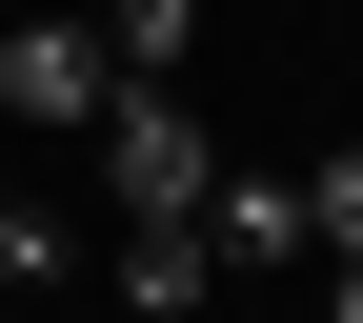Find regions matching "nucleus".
I'll use <instances>...</instances> for the list:
<instances>
[{
  "label": "nucleus",
  "instance_id": "nucleus-1",
  "mask_svg": "<svg viewBox=\"0 0 363 323\" xmlns=\"http://www.w3.org/2000/svg\"><path fill=\"white\" fill-rule=\"evenodd\" d=\"M81 162H101V222H202V202H222V142H202L182 81H121Z\"/></svg>",
  "mask_w": 363,
  "mask_h": 323
},
{
  "label": "nucleus",
  "instance_id": "nucleus-2",
  "mask_svg": "<svg viewBox=\"0 0 363 323\" xmlns=\"http://www.w3.org/2000/svg\"><path fill=\"white\" fill-rule=\"evenodd\" d=\"M101 102H121V40H101V21H0V121L101 142Z\"/></svg>",
  "mask_w": 363,
  "mask_h": 323
},
{
  "label": "nucleus",
  "instance_id": "nucleus-3",
  "mask_svg": "<svg viewBox=\"0 0 363 323\" xmlns=\"http://www.w3.org/2000/svg\"><path fill=\"white\" fill-rule=\"evenodd\" d=\"M202 243H222V283H262V263H323V243H303V182H242V162H222Z\"/></svg>",
  "mask_w": 363,
  "mask_h": 323
},
{
  "label": "nucleus",
  "instance_id": "nucleus-4",
  "mask_svg": "<svg viewBox=\"0 0 363 323\" xmlns=\"http://www.w3.org/2000/svg\"><path fill=\"white\" fill-rule=\"evenodd\" d=\"M121 303H142V323H202L222 303V243H202V222H121Z\"/></svg>",
  "mask_w": 363,
  "mask_h": 323
},
{
  "label": "nucleus",
  "instance_id": "nucleus-5",
  "mask_svg": "<svg viewBox=\"0 0 363 323\" xmlns=\"http://www.w3.org/2000/svg\"><path fill=\"white\" fill-rule=\"evenodd\" d=\"M101 40H121V81H182L202 61V0H101Z\"/></svg>",
  "mask_w": 363,
  "mask_h": 323
},
{
  "label": "nucleus",
  "instance_id": "nucleus-6",
  "mask_svg": "<svg viewBox=\"0 0 363 323\" xmlns=\"http://www.w3.org/2000/svg\"><path fill=\"white\" fill-rule=\"evenodd\" d=\"M303 243H323V263H363V142H343V162H303Z\"/></svg>",
  "mask_w": 363,
  "mask_h": 323
},
{
  "label": "nucleus",
  "instance_id": "nucleus-7",
  "mask_svg": "<svg viewBox=\"0 0 363 323\" xmlns=\"http://www.w3.org/2000/svg\"><path fill=\"white\" fill-rule=\"evenodd\" d=\"M0 222H21V182H0Z\"/></svg>",
  "mask_w": 363,
  "mask_h": 323
}]
</instances>
